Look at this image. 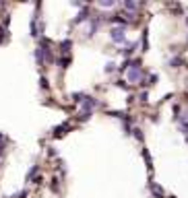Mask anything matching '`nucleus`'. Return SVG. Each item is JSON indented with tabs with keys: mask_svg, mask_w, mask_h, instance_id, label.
Here are the masks:
<instances>
[{
	"mask_svg": "<svg viewBox=\"0 0 188 198\" xmlns=\"http://www.w3.org/2000/svg\"><path fill=\"white\" fill-rule=\"evenodd\" d=\"M110 37L116 41V43L124 41V27H114V29H112V33H110Z\"/></svg>",
	"mask_w": 188,
	"mask_h": 198,
	"instance_id": "f257e3e1",
	"label": "nucleus"
},
{
	"mask_svg": "<svg viewBox=\"0 0 188 198\" xmlns=\"http://www.w3.org/2000/svg\"><path fill=\"white\" fill-rule=\"evenodd\" d=\"M139 79H141V68H139V66H134V68L128 72V81L134 83V81H139Z\"/></svg>",
	"mask_w": 188,
	"mask_h": 198,
	"instance_id": "f03ea898",
	"label": "nucleus"
},
{
	"mask_svg": "<svg viewBox=\"0 0 188 198\" xmlns=\"http://www.w3.org/2000/svg\"><path fill=\"white\" fill-rule=\"evenodd\" d=\"M87 14H89V13H87V8H85L83 13H81V14L77 17V19H75V23H81V21H85V19H87Z\"/></svg>",
	"mask_w": 188,
	"mask_h": 198,
	"instance_id": "7ed1b4c3",
	"label": "nucleus"
},
{
	"mask_svg": "<svg viewBox=\"0 0 188 198\" xmlns=\"http://www.w3.org/2000/svg\"><path fill=\"white\" fill-rule=\"evenodd\" d=\"M99 6H114V2H112V0H101V2H99Z\"/></svg>",
	"mask_w": 188,
	"mask_h": 198,
	"instance_id": "20e7f679",
	"label": "nucleus"
},
{
	"mask_svg": "<svg viewBox=\"0 0 188 198\" xmlns=\"http://www.w3.org/2000/svg\"><path fill=\"white\" fill-rule=\"evenodd\" d=\"M114 68H116V64H114V62H108V64H105V72H112Z\"/></svg>",
	"mask_w": 188,
	"mask_h": 198,
	"instance_id": "39448f33",
	"label": "nucleus"
},
{
	"mask_svg": "<svg viewBox=\"0 0 188 198\" xmlns=\"http://www.w3.org/2000/svg\"><path fill=\"white\" fill-rule=\"evenodd\" d=\"M124 6H126V8H137V4H134V2H130V0H126Z\"/></svg>",
	"mask_w": 188,
	"mask_h": 198,
	"instance_id": "423d86ee",
	"label": "nucleus"
},
{
	"mask_svg": "<svg viewBox=\"0 0 188 198\" xmlns=\"http://www.w3.org/2000/svg\"><path fill=\"white\" fill-rule=\"evenodd\" d=\"M186 25H188V17H186Z\"/></svg>",
	"mask_w": 188,
	"mask_h": 198,
	"instance_id": "0eeeda50",
	"label": "nucleus"
}]
</instances>
